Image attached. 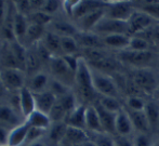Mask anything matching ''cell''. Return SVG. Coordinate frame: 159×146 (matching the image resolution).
<instances>
[{"label": "cell", "instance_id": "cell-1", "mask_svg": "<svg viewBox=\"0 0 159 146\" xmlns=\"http://www.w3.org/2000/svg\"><path fill=\"white\" fill-rule=\"evenodd\" d=\"M75 86L77 88L78 96L81 98L82 104L84 103H93L96 102L98 95L95 92L92 84V71L88 63L80 57L79 65H78L77 71L75 77Z\"/></svg>", "mask_w": 159, "mask_h": 146}, {"label": "cell", "instance_id": "cell-2", "mask_svg": "<svg viewBox=\"0 0 159 146\" xmlns=\"http://www.w3.org/2000/svg\"><path fill=\"white\" fill-rule=\"evenodd\" d=\"M49 69L53 79L57 80L68 88L75 86L76 73L69 68L63 57H51V60L49 61Z\"/></svg>", "mask_w": 159, "mask_h": 146}, {"label": "cell", "instance_id": "cell-3", "mask_svg": "<svg viewBox=\"0 0 159 146\" xmlns=\"http://www.w3.org/2000/svg\"><path fill=\"white\" fill-rule=\"evenodd\" d=\"M92 71V84L95 92L100 96H111L118 98V88L116 82L109 75L100 73L91 68Z\"/></svg>", "mask_w": 159, "mask_h": 146}, {"label": "cell", "instance_id": "cell-4", "mask_svg": "<svg viewBox=\"0 0 159 146\" xmlns=\"http://www.w3.org/2000/svg\"><path fill=\"white\" fill-rule=\"evenodd\" d=\"M0 81L7 91L19 92L25 87V71L15 68L0 69Z\"/></svg>", "mask_w": 159, "mask_h": 146}, {"label": "cell", "instance_id": "cell-5", "mask_svg": "<svg viewBox=\"0 0 159 146\" xmlns=\"http://www.w3.org/2000/svg\"><path fill=\"white\" fill-rule=\"evenodd\" d=\"M154 54L151 51H132V50H122L118 55V60L121 63L128 64L135 68H145L149 63L153 61Z\"/></svg>", "mask_w": 159, "mask_h": 146}, {"label": "cell", "instance_id": "cell-6", "mask_svg": "<svg viewBox=\"0 0 159 146\" xmlns=\"http://www.w3.org/2000/svg\"><path fill=\"white\" fill-rule=\"evenodd\" d=\"M155 22L156 20L147 13L141 10H134L133 14L128 21V35L135 36L136 34L143 33L153 27Z\"/></svg>", "mask_w": 159, "mask_h": 146}, {"label": "cell", "instance_id": "cell-7", "mask_svg": "<svg viewBox=\"0 0 159 146\" xmlns=\"http://www.w3.org/2000/svg\"><path fill=\"white\" fill-rule=\"evenodd\" d=\"M132 80L134 84L146 93H153L157 90L158 82L155 74L147 68L136 69L132 75Z\"/></svg>", "mask_w": 159, "mask_h": 146}, {"label": "cell", "instance_id": "cell-8", "mask_svg": "<svg viewBox=\"0 0 159 146\" xmlns=\"http://www.w3.org/2000/svg\"><path fill=\"white\" fill-rule=\"evenodd\" d=\"M93 33L98 34L101 37L114 35V34H128V22L118 21V20L104 16L102 21L93 29Z\"/></svg>", "mask_w": 159, "mask_h": 146}, {"label": "cell", "instance_id": "cell-9", "mask_svg": "<svg viewBox=\"0 0 159 146\" xmlns=\"http://www.w3.org/2000/svg\"><path fill=\"white\" fill-rule=\"evenodd\" d=\"M134 9L128 2H116V3H107L105 8V16L111 17L118 21L128 22L131 15L133 14Z\"/></svg>", "mask_w": 159, "mask_h": 146}, {"label": "cell", "instance_id": "cell-10", "mask_svg": "<svg viewBox=\"0 0 159 146\" xmlns=\"http://www.w3.org/2000/svg\"><path fill=\"white\" fill-rule=\"evenodd\" d=\"M75 39L80 49H103L106 47L103 37L93 31H78Z\"/></svg>", "mask_w": 159, "mask_h": 146}, {"label": "cell", "instance_id": "cell-11", "mask_svg": "<svg viewBox=\"0 0 159 146\" xmlns=\"http://www.w3.org/2000/svg\"><path fill=\"white\" fill-rule=\"evenodd\" d=\"M19 94V105L21 115L24 118H27L33 112L36 111V100L35 94L28 89L27 87H24L17 92Z\"/></svg>", "mask_w": 159, "mask_h": 146}, {"label": "cell", "instance_id": "cell-12", "mask_svg": "<svg viewBox=\"0 0 159 146\" xmlns=\"http://www.w3.org/2000/svg\"><path fill=\"white\" fill-rule=\"evenodd\" d=\"M107 4V3H106ZM105 8L98 9V10L92 11V12L88 13L81 19L77 21V28L79 31H93L95 26L102 21V19L105 16Z\"/></svg>", "mask_w": 159, "mask_h": 146}, {"label": "cell", "instance_id": "cell-13", "mask_svg": "<svg viewBox=\"0 0 159 146\" xmlns=\"http://www.w3.org/2000/svg\"><path fill=\"white\" fill-rule=\"evenodd\" d=\"M134 131L133 125H132L131 119L129 117V114L126 109H122L119 113L116 114L115 119V135L125 136L130 138L132 132Z\"/></svg>", "mask_w": 159, "mask_h": 146}, {"label": "cell", "instance_id": "cell-14", "mask_svg": "<svg viewBox=\"0 0 159 146\" xmlns=\"http://www.w3.org/2000/svg\"><path fill=\"white\" fill-rule=\"evenodd\" d=\"M3 68L22 69L19 61L13 53L10 41H6L0 47V69Z\"/></svg>", "mask_w": 159, "mask_h": 146}, {"label": "cell", "instance_id": "cell-15", "mask_svg": "<svg viewBox=\"0 0 159 146\" xmlns=\"http://www.w3.org/2000/svg\"><path fill=\"white\" fill-rule=\"evenodd\" d=\"M41 43L43 44V47L48 50V52L50 53L52 57H63L64 55L61 46V37L57 36V34L47 29L46 34L41 40Z\"/></svg>", "mask_w": 159, "mask_h": 146}, {"label": "cell", "instance_id": "cell-16", "mask_svg": "<svg viewBox=\"0 0 159 146\" xmlns=\"http://www.w3.org/2000/svg\"><path fill=\"white\" fill-rule=\"evenodd\" d=\"M48 27V30L57 34L60 37H75L79 31L76 25L63 20H52Z\"/></svg>", "mask_w": 159, "mask_h": 146}, {"label": "cell", "instance_id": "cell-17", "mask_svg": "<svg viewBox=\"0 0 159 146\" xmlns=\"http://www.w3.org/2000/svg\"><path fill=\"white\" fill-rule=\"evenodd\" d=\"M88 105L79 104L76 106V108L69 114L65 119V123L68 127H74V128H79V129L86 130V111Z\"/></svg>", "mask_w": 159, "mask_h": 146}, {"label": "cell", "instance_id": "cell-18", "mask_svg": "<svg viewBox=\"0 0 159 146\" xmlns=\"http://www.w3.org/2000/svg\"><path fill=\"white\" fill-rule=\"evenodd\" d=\"M104 7H106V4L101 1H77L71 11L70 16H73L76 21H78L88 13L102 9Z\"/></svg>", "mask_w": 159, "mask_h": 146}, {"label": "cell", "instance_id": "cell-19", "mask_svg": "<svg viewBox=\"0 0 159 146\" xmlns=\"http://www.w3.org/2000/svg\"><path fill=\"white\" fill-rule=\"evenodd\" d=\"M22 123L20 121L19 112H16L11 105H0V125L13 129Z\"/></svg>", "mask_w": 159, "mask_h": 146}, {"label": "cell", "instance_id": "cell-20", "mask_svg": "<svg viewBox=\"0 0 159 146\" xmlns=\"http://www.w3.org/2000/svg\"><path fill=\"white\" fill-rule=\"evenodd\" d=\"M30 125L25 120L19 125L14 127L10 130L8 138V145L9 146H23L25 143L26 136H27Z\"/></svg>", "mask_w": 159, "mask_h": 146}, {"label": "cell", "instance_id": "cell-21", "mask_svg": "<svg viewBox=\"0 0 159 146\" xmlns=\"http://www.w3.org/2000/svg\"><path fill=\"white\" fill-rule=\"evenodd\" d=\"M93 105L95 106L98 114L100 116L101 125H102L103 131L104 133H107L109 135L115 136V119H116V114L109 113V112L105 111L98 102L93 103Z\"/></svg>", "mask_w": 159, "mask_h": 146}, {"label": "cell", "instance_id": "cell-22", "mask_svg": "<svg viewBox=\"0 0 159 146\" xmlns=\"http://www.w3.org/2000/svg\"><path fill=\"white\" fill-rule=\"evenodd\" d=\"M86 130L90 133H104L101 125L100 116L98 114L95 106L89 104L86 111Z\"/></svg>", "mask_w": 159, "mask_h": 146}, {"label": "cell", "instance_id": "cell-23", "mask_svg": "<svg viewBox=\"0 0 159 146\" xmlns=\"http://www.w3.org/2000/svg\"><path fill=\"white\" fill-rule=\"evenodd\" d=\"M129 117L131 119L133 129L136 131V133H143V134H148L151 131V125H149L148 119L145 114L144 111L142 112H133V111H128Z\"/></svg>", "mask_w": 159, "mask_h": 146}, {"label": "cell", "instance_id": "cell-24", "mask_svg": "<svg viewBox=\"0 0 159 146\" xmlns=\"http://www.w3.org/2000/svg\"><path fill=\"white\" fill-rule=\"evenodd\" d=\"M35 100H36V109L49 115L53 105L57 102V96L52 92L49 91V90H46L43 92L35 94Z\"/></svg>", "mask_w": 159, "mask_h": 146}, {"label": "cell", "instance_id": "cell-25", "mask_svg": "<svg viewBox=\"0 0 159 146\" xmlns=\"http://www.w3.org/2000/svg\"><path fill=\"white\" fill-rule=\"evenodd\" d=\"M64 141L73 146H81L88 141H90V136H89L87 130L67 125V131Z\"/></svg>", "mask_w": 159, "mask_h": 146}, {"label": "cell", "instance_id": "cell-26", "mask_svg": "<svg viewBox=\"0 0 159 146\" xmlns=\"http://www.w3.org/2000/svg\"><path fill=\"white\" fill-rule=\"evenodd\" d=\"M50 78L49 75L44 71H39L35 75L30 76V79L28 81V84L26 87L33 92L34 94L40 93L46 90H48L49 84H50Z\"/></svg>", "mask_w": 159, "mask_h": 146}, {"label": "cell", "instance_id": "cell-27", "mask_svg": "<svg viewBox=\"0 0 159 146\" xmlns=\"http://www.w3.org/2000/svg\"><path fill=\"white\" fill-rule=\"evenodd\" d=\"M67 131V125L65 122H52L51 127L47 131L48 141L52 145L60 146L61 143L65 140Z\"/></svg>", "mask_w": 159, "mask_h": 146}, {"label": "cell", "instance_id": "cell-28", "mask_svg": "<svg viewBox=\"0 0 159 146\" xmlns=\"http://www.w3.org/2000/svg\"><path fill=\"white\" fill-rule=\"evenodd\" d=\"M25 121L30 125V127L46 130V131H48V129L51 127V125H52V121H51L49 115L38 111V109L33 112V113L25 119Z\"/></svg>", "mask_w": 159, "mask_h": 146}, {"label": "cell", "instance_id": "cell-29", "mask_svg": "<svg viewBox=\"0 0 159 146\" xmlns=\"http://www.w3.org/2000/svg\"><path fill=\"white\" fill-rule=\"evenodd\" d=\"M130 37L128 34H114L103 37L104 43L106 47H111L114 49H119V50H126L129 46Z\"/></svg>", "mask_w": 159, "mask_h": 146}, {"label": "cell", "instance_id": "cell-30", "mask_svg": "<svg viewBox=\"0 0 159 146\" xmlns=\"http://www.w3.org/2000/svg\"><path fill=\"white\" fill-rule=\"evenodd\" d=\"M88 65L90 66V68L100 71V73L106 74V75H109L111 71H117V68H118L117 61L108 57L107 55L100 58V60H98V61H94V62L88 63Z\"/></svg>", "mask_w": 159, "mask_h": 146}, {"label": "cell", "instance_id": "cell-31", "mask_svg": "<svg viewBox=\"0 0 159 146\" xmlns=\"http://www.w3.org/2000/svg\"><path fill=\"white\" fill-rule=\"evenodd\" d=\"M28 26H30V23H28L27 17L16 12L14 19V25H13V31H14L15 40L22 44H24V40H25Z\"/></svg>", "mask_w": 159, "mask_h": 146}, {"label": "cell", "instance_id": "cell-32", "mask_svg": "<svg viewBox=\"0 0 159 146\" xmlns=\"http://www.w3.org/2000/svg\"><path fill=\"white\" fill-rule=\"evenodd\" d=\"M46 31H47L46 27L30 24L27 33H26V36H25V40H24V46L34 47L37 43H39L42 40V38H43Z\"/></svg>", "mask_w": 159, "mask_h": 146}, {"label": "cell", "instance_id": "cell-33", "mask_svg": "<svg viewBox=\"0 0 159 146\" xmlns=\"http://www.w3.org/2000/svg\"><path fill=\"white\" fill-rule=\"evenodd\" d=\"M42 61L38 57L35 48L27 49V55H26V62H25V73L30 74V76L39 73L41 68Z\"/></svg>", "mask_w": 159, "mask_h": 146}, {"label": "cell", "instance_id": "cell-34", "mask_svg": "<svg viewBox=\"0 0 159 146\" xmlns=\"http://www.w3.org/2000/svg\"><path fill=\"white\" fill-rule=\"evenodd\" d=\"M96 102L105 109V111L109 112V113L117 114L120 111L124 109L121 106L120 102L118 101L117 98H111V96H100Z\"/></svg>", "mask_w": 159, "mask_h": 146}, {"label": "cell", "instance_id": "cell-35", "mask_svg": "<svg viewBox=\"0 0 159 146\" xmlns=\"http://www.w3.org/2000/svg\"><path fill=\"white\" fill-rule=\"evenodd\" d=\"M145 114L148 119L149 125H151V131L158 127L159 123V107L156 103L148 102L146 103V106L144 109Z\"/></svg>", "mask_w": 159, "mask_h": 146}, {"label": "cell", "instance_id": "cell-36", "mask_svg": "<svg viewBox=\"0 0 159 146\" xmlns=\"http://www.w3.org/2000/svg\"><path fill=\"white\" fill-rule=\"evenodd\" d=\"M27 20L30 24L39 25V26H42V27H48L53 19L51 15L44 13L43 11H37V12L30 13L27 16Z\"/></svg>", "mask_w": 159, "mask_h": 146}, {"label": "cell", "instance_id": "cell-37", "mask_svg": "<svg viewBox=\"0 0 159 146\" xmlns=\"http://www.w3.org/2000/svg\"><path fill=\"white\" fill-rule=\"evenodd\" d=\"M61 46L64 55H76L80 52L75 37H61Z\"/></svg>", "mask_w": 159, "mask_h": 146}, {"label": "cell", "instance_id": "cell-38", "mask_svg": "<svg viewBox=\"0 0 159 146\" xmlns=\"http://www.w3.org/2000/svg\"><path fill=\"white\" fill-rule=\"evenodd\" d=\"M89 133L90 140L94 142L98 146H116L114 136L107 133Z\"/></svg>", "mask_w": 159, "mask_h": 146}, {"label": "cell", "instance_id": "cell-39", "mask_svg": "<svg viewBox=\"0 0 159 146\" xmlns=\"http://www.w3.org/2000/svg\"><path fill=\"white\" fill-rule=\"evenodd\" d=\"M148 48L149 43L145 38L139 37V36H131L127 49L132 51H148Z\"/></svg>", "mask_w": 159, "mask_h": 146}, {"label": "cell", "instance_id": "cell-40", "mask_svg": "<svg viewBox=\"0 0 159 146\" xmlns=\"http://www.w3.org/2000/svg\"><path fill=\"white\" fill-rule=\"evenodd\" d=\"M69 89H70V88H68L67 86H65V84H61L60 81L53 79V78L50 80V84H49V87H48V90L50 92H52V93L57 96V98H61V96L67 94L68 92H70Z\"/></svg>", "mask_w": 159, "mask_h": 146}, {"label": "cell", "instance_id": "cell-41", "mask_svg": "<svg viewBox=\"0 0 159 146\" xmlns=\"http://www.w3.org/2000/svg\"><path fill=\"white\" fill-rule=\"evenodd\" d=\"M127 109L128 111H133V112H142L145 109L146 103L139 96H129L127 98Z\"/></svg>", "mask_w": 159, "mask_h": 146}, {"label": "cell", "instance_id": "cell-42", "mask_svg": "<svg viewBox=\"0 0 159 146\" xmlns=\"http://www.w3.org/2000/svg\"><path fill=\"white\" fill-rule=\"evenodd\" d=\"M140 10L151 15L156 21H159V2L146 1L140 7Z\"/></svg>", "mask_w": 159, "mask_h": 146}, {"label": "cell", "instance_id": "cell-43", "mask_svg": "<svg viewBox=\"0 0 159 146\" xmlns=\"http://www.w3.org/2000/svg\"><path fill=\"white\" fill-rule=\"evenodd\" d=\"M14 7L17 13L24 15L26 17L33 12L30 1H14Z\"/></svg>", "mask_w": 159, "mask_h": 146}, {"label": "cell", "instance_id": "cell-44", "mask_svg": "<svg viewBox=\"0 0 159 146\" xmlns=\"http://www.w3.org/2000/svg\"><path fill=\"white\" fill-rule=\"evenodd\" d=\"M134 146H153V143L151 141V138L148 134L136 133L133 138Z\"/></svg>", "mask_w": 159, "mask_h": 146}, {"label": "cell", "instance_id": "cell-45", "mask_svg": "<svg viewBox=\"0 0 159 146\" xmlns=\"http://www.w3.org/2000/svg\"><path fill=\"white\" fill-rule=\"evenodd\" d=\"M61 7H62V3H60L59 1H46V3H44L41 11H43L44 13H47V14L52 16L55 12H57V10H59Z\"/></svg>", "mask_w": 159, "mask_h": 146}, {"label": "cell", "instance_id": "cell-46", "mask_svg": "<svg viewBox=\"0 0 159 146\" xmlns=\"http://www.w3.org/2000/svg\"><path fill=\"white\" fill-rule=\"evenodd\" d=\"M114 141H115L116 146H134L133 139L130 138H125V136H114Z\"/></svg>", "mask_w": 159, "mask_h": 146}, {"label": "cell", "instance_id": "cell-47", "mask_svg": "<svg viewBox=\"0 0 159 146\" xmlns=\"http://www.w3.org/2000/svg\"><path fill=\"white\" fill-rule=\"evenodd\" d=\"M10 130L11 129H8L7 127L0 125V146L8 145V138Z\"/></svg>", "mask_w": 159, "mask_h": 146}, {"label": "cell", "instance_id": "cell-48", "mask_svg": "<svg viewBox=\"0 0 159 146\" xmlns=\"http://www.w3.org/2000/svg\"><path fill=\"white\" fill-rule=\"evenodd\" d=\"M7 9H8V3L4 1H0V26H2L7 15Z\"/></svg>", "mask_w": 159, "mask_h": 146}, {"label": "cell", "instance_id": "cell-49", "mask_svg": "<svg viewBox=\"0 0 159 146\" xmlns=\"http://www.w3.org/2000/svg\"><path fill=\"white\" fill-rule=\"evenodd\" d=\"M152 39H153L154 42L159 47V24L155 28H153V31H152Z\"/></svg>", "mask_w": 159, "mask_h": 146}, {"label": "cell", "instance_id": "cell-50", "mask_svg": "<svg viewBox=\"0 0 159 146\" xmlns=\"http://www.w3.org/2000/svg\"><path fill=\"white\" fill-rule=\"evenodd\" d=\"M51 144L49 141L44 140V139H42V140L40 141H37V142H34L32 144H28V145H25V146H51Z\"/></svg>", "mask_w": 159, "mask_h": 146}, {"label": "cell", "instance_id": "cell-51", "mask_svg": "<svg viewBox=\"0 0 159 146\" xmlns=\"http://www.w3.org/2000/svg\"><path fill=\"white\" fill-rule=\"evenodd\" d=\"M6 93H7V89L3 87V84H1V81H0V101L2 100V98H3Z\"/></svg>", "mask_w": 159, "mask_h": 146}, {"label": "cell", "instance_id": "cell-52", "mask_svg": "<svg viewBox=\"0 0 159 146\" xmlns=\"http://www.w3.org/2000/svg\"><path fill=\"white\" fill-rule=\"evenodd\" d=\"M82 146H98V145H96L94 142H92V141L90 140V141H88L87 143H84V144L82 145Z\"/></svg>", "mask_w": 159, "mask_h": 146}, {"label": "cell", "instance_id": "cell-53", "mask_svg": "<svg viewBox=\"0 0 159 146\" xmlns=\"http://www.w3.org/2000/svg\"><path fill=\"white\" fill-rule=\"evenodd\" d=\"M153 146H159V139L157 141H155V142L153 143Z\"/></svg>", "mask_w": 159, "mask_h": 146}, {"label": "cell", "instance_id": "cell-54", "mask_svg": "<svg viewBox=\"0 0 159 146\" xmlns=\"http://www.w3.org/2000/svg\"><path fill=\"white\" fill-rule=\"evenodd\" d=\"M3 146H9V145H3Z\"/></svg>", "mask_w": 159, "mask_h": 146}]
</instances>
